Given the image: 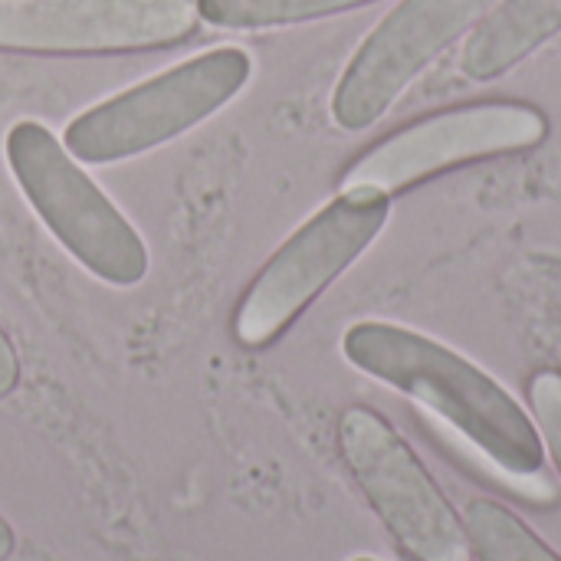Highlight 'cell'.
<instances>
[{
	"mask_svg": "<svg viewBox=\"0 0 561 561\" xmlns=\"http://www.w3.org/2000/svg\"><path fill=\"white\" fill-rule=\"evenodd\" d=\"M529 408L533 421L539 427L546 457L552 460L561 480V371L542 368L529 378Z\"/></svg>",
	"mask_w": 561,
	"mask_h": 561,
	"instance_id": "obj_12",
	"label": "cell"
},
{
	"mask_svg": "<svg viewBox=\"0 0 561 561\" xmlns=\"http://www.w3.org/2000/svg\"><path fill=\"white\" fill-rule=\"evenodd\" d=\"M500 0H401L352 53L332 92V118L345 131L381 122L401 95Z\"/></svg>",
	"mask_w": 561,
	"mask_h": 561,
	"instance_id": "obj_7",
	"label": "cell"
},
{
	"mask_svg": "<svg viewBox=\"0 0 561 561\" xmlns=\"http://www.w3.org/2000/svg\"><path fill=\"white\" fill-rule=\"evenodd\" d=\"M13 546H16V539H13V529H10V523L0 516V561H7L13 556Z\"/></svg>",
	"mask_w": 561,
	"mask_h": 561,
	"instance_id": "obj_14",
	"label": "cell"
},
{
	"mask_svg": "<svg viewBox=\"0 0 561 561\" xmlns=\"http://www.w3.org/2000/svg\"><path fill=\"white\" fill-rule=\"evenodd\" d=\"M352 561H378V559H352Z\"/></svg>",
	"mask_w": 561,
	"mask_h": 561,
	"instance_id": "obj_15",
	"label": "cell"
},
{
	"mask_svg": "<svg viewBox=\"0 0 561 561\" xmlns=\"http://www.w3.org/2000/svg\"><path fill=\"white\" fill-rule=\"evenodd\" d=\"M20 385V358L10 335L0 329V398H7Z\"/></svg>",
	"mask_w": 561,
	"mask_h": 561,
	"instance_id": "obj_13",
	"label": "cell"
},
{
	"mask_svg": "<svg viewBox=\"0 0 561 561\" xmlns=\"http://www.w3.org/2000/svg\"><path fill=\"white\" fill-rule=\"evenodd\" d=\"M253 76L243 46L204 49L85 112L62 135L66 151L85 164H115L145 154L233 102Z\"/></svg>",
	"mask_w": 561,
	"mask_h": 561,
	"instance_id": "obj_2",
	"label": "cell"
},
{
	"mask_svg": "<svg viewBox=\"0 0 561 561\" xmlns=\"http://www.w3.org/2000/svg\"><path fill=\"white\" fill-rule=\"evenodd\" d=\"M342 355L368 378L411 398L513 480H539L546 447L533 414L477 362L417 329L365 319L342 335Z\"/></svg>",
	"mask_w": 561,
	"mask_h": 561,
	"instance_id": "obj_1",
	"label": "cell"
},
{
	"mask_svg": "<svg viewBox=\"0 0 561 561\" xmlns=\"http://www.w3.org/2000/svg\"><path fill=\"white\" fill-rule=\"evenodd\" d=\"M463 529L477 561H561V556L510 506L477 496L463 506Z\"/></svg>",
	"mask_w": 561,
	"mask_h": 561,
	"instance_id": "obj_10",
	"label": "cell"
},
{
	"mask_svg": "<svg viewBox=\"0 0 561 561\" xmlns=\"http://www.w3.org/2000/svg\"><path fill=\"white\" fill-rule=\"evenodd\" d=\"M197 16L224 30H270L345 13L375 0H194Z\"/></svg>",
	"mask_w": 561,
	"mask_h": 561,
	"instance_id": "obj_11",
	"label": "cell"
},
{
	"mask_svg": "<svg viewBox=\"0 0 561 561\" xmlns=\"http://www.w3.org/2000/svg\"><path fill=\"white\" fill-rule=\"evenodd\" d=\"M339 454L375 516L411 559L473 561L463 516L385 414L362 404L342 411Z\"/></svg>",
	"mask_w": 561,
	"mask_h": 561,
	"instance_id": "obj_6",
	"label": "cell"
},
{
	"mask_svg": "<svg viewBox=\"0 0 561 561\" xmlns=\"http://www.w3.org/2000/svg\"><path fill=\"white\" fill-rule=\"evenodd\" d=\"M194 26V0H0V49L7 53H141L174 46Z\"/></svg>",
	"mask_w": 561,
	"mask_h": 561,
	"instance_id": "obj_8",
	"label": "cell"
},
{
	"mask_svg": "<svg viewBox=\"0 0 561 561\" xmlns=\"http://www.w3.org/2000/svg\"><path fill=\"white\" fill-rule=\"evenodd\" d=\"M549 115L523 99H480L421 115L368 145L342 171L339 187H371L388 197L447 171L539 148Z\"/></svg>",
	"mask_w": 561,
	"mask_h": 561,
	"instance_id": "obj_5",
	"label": "cell"
},
{
	"mask_svg": "<svg viewBox=\"0 0 561 561\" xmlns=\"http://www.w3.org/2000/svg\"><path fill=\"white\" fill-rule=\"evenodd\" d=\"M391 197L371 187H339L247 286L233 335L247 348L273 345L348 266H355L388 227Z\"/></svg>",
	"mask_w": 561,
	"mask_h": 561,
	"instance_id": "obj_3",
	"label": "cell"
},
{
	"mask_svg": "<svg viewBox=\"0 0 561 561\" xmlns=\"http://www.w3.org/2000/svg\"><path fill=\"white\" fill-rule=\"evenodd\" d=\"M561 33V0H500L463 39L460 69L473 82H493Z\"/></svg>",
	"mask_w": 561,
	"mask_h": 561,
	"instance_id": "obj_9",
	"label": "cell"
},
{
	"mask_svg": "<svg viewBox=\"0 0 561 561\" xmlns=\"http://www.w3.org/2000/svg\"><path fill=\"white\" fill-rule=\"evenodd\" d=\"M3 151L39 220L92 276L112 286H138L145 279V240L43 122H16Z\"/></svg>",
	"mask_w": 561,
	"mask_h": 561,
	"instance_id": "obj_4",
	"label": "cell"
}]
</instances>
